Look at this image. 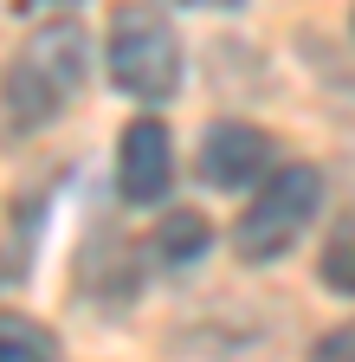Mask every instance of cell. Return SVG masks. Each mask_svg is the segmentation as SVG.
<instances>
[{
    "instance_id": "1",
    "label": "cell",
    "mask_w": 355,
    "mask_h": 362,
    "mask_svg": "<svg viewBox=\"0 0 355 362\" xmlns=\"http://www.w3.org/2000/svg\"><path fill=\"white\" fill-rule=\"evenodd\" d=\"M78 84H84V33L71 20H52V26H39L7 78H0V104H7V123L13 129H46L71 98H78Z\"/></svg>"
},
{
    "instance_id": "2",
    "label": "cell",
    "mask_w": 355,
    "mask_h": 362,
    "mask_svg": "<svg viewBox=\"0 0 355 362\" xmlns=\"http://www.w3.org/2000/svg\"><path fill=\"white\" fill-rule=\"evenodd\" d=\"M317 214H323V175L310 168V162H284V168H272L265 194L239 214L233 246H239V259L265 265V259L291 252V246L303 240V226L317 220Z\"/></svg>"
},
{
    "instance_id": "3",
    "label": "cell",
    "mask_w": 355,
    "mask_h": 362,
    "mask_svg": "<svg viewBox=\"0 0 355 362\" xmlns=\"http://www.w3.org/2000/svg\"><path fill=\"white\" fill-rule=\"evenodd\" d=\"M110 78L116 90L143 104H162L174 98V84H181V39H174L168 13L155 7H123L116 26H110Z\"/></svg>"
},
{
    "instance_id": "4",
    "label": "cell",
    "mask_w": 355,
    "mask_h": 362,
    "mask_svg": "<svg viewBox=\"0 0 355 362\" xmlns=\"http://www.w3.org/2000/svg\"><path fill=\"white\" fill-rule=\"evenodd\" d=\"M168 181H174V143H168V129L155 117H136V123L123 129V143H116V188H123V201L149 207V201L168 194Z\"/></svg>"
},
{
    "instance_id": "5",
    "label": "cell",
    "mask_w": 355,
    "mask_h": 362,
    "mask_svg": "<svg viewBox=\"0 0 355 362\" xmlns=\"http://www.w3.org/2000/svg\"><path fill=\"white\" fill-rule=\"evenodd\" d=\"M265 168H272V143H265V129L252 123H207L200 136V175L213 181V188H246V181H258Z\"/></svg>"
},
{
    "instance_id": "6",
    "label": "cell",
    "mask_w": 355,
    "mask_h": 362,
    "mask_svg": "<svg viewBox=\"0 0 355 362\" xmlns=\"http://www.w3.org/2000/svg\"><path fill=\"white\" fill-rule=\"evenodd\" d=\"M207 240H213V233H207V220H200L194 207H174V214L155 226V252H162L168 265H188L194 252H207Z\"/></svg>"
},
{
    "instance_id": "7",
    "label": "cell",
    "mask_w": 355,
    "mask_h": 362,
    "mask_svg": "<svg viewBox=\"0 0 355 362\" xmlns=\"http://www.w3.org/2000/svg\"><path fill=\"white\" fill-rule=\"evenodd\" d=\"M0 362H59V343L26 317H0Z\"/></svg>"
},
{
    "instance_id": "8",
    "label": "cell",
    "mask_w": 355,
    "mask_h": 362,
    "mask_svg": "<svg viewBox=\"0 0 355 362\" xmlns=\"http://www.w3.org/2000/svg\"><path fill=\"white\" fill-rule=\"evenodd\" d=\"M323 285L330 291H342V298H355V233H336L330 246H323Z\"/></svg>"
},
{
    "instance_id": "9",
    "label": "cell",
    "mask_w": 355,
    "mask_h": 362,
    "mask_svg": "<svg viewBox=\"0 0 355 362\" xmlns=\"http://www.w3.org/2000/svg\"><path fill=\"white\" fill-rule=\"evenodd\" d=\"M310 362H355V324H336L317 349H310Z\"/></svg>"
},
{
    "instance_id": "10",
    "label": "cell",
    "mask_w": 355,
    "mask_h": 362,
    "mask_svg": "<svg viewBox=\"0 0 355 362\" xmlns=\"http://www.w3.org/2000/svg\"><path fill=\"white\" fill-rule=\"evenodd\" d=\"M26 7H78V0H26Z\"/></svg>"
},
{
    "instance_id": "11",
    "label": "cell",
    "mask_w": 355,
    "mask_h": 362,
    "mask_svg": "<svg viewBox=\"0 0 355 362\" xmlns=\"http://www.w3.org/2000/svg\"><path fill=\"white\" fill-rule=\"evenodd\" d=\"M194 7H239V0H194Z\"/></svg>"
}]
</instances>
